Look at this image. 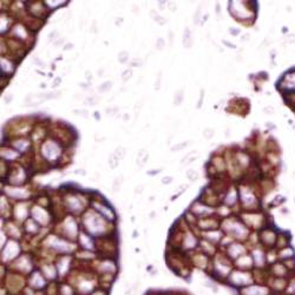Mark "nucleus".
I'll return each instance as SVG.
<instances>
[{
    "label": "nucleus",
    "instance_id": "f257e3e1",
    "mask_svg": "<svg viewBox=\"0 0 295 295\" xmlns=\"http://www.w3.org/2000/svg\"><path fill=\"white\" fill-rule=\"evenodd\" d=\"M229 282L234 286V287H239V288H246L248 286H250L254 281L251 274H249L247 270H235L229 275Z\"/></svg>",
    "mask_w": 295,
    "mask_h": 295
},
{
    "label": "nucleus",
    "instance_id": "f03ea898",
    "mask_svg": "<svg viewBox=\"0 0 295 295\" xmlns=\"http://www.w3.org/2000/svg\"><path fill=\"white\" fill-rule=\"evenodd\" d=\"M270 289L262 284H250L242 288V295H269Z\"/></svg>",
    "mask_w": 295,
    "mask_h": 295
},
{
    "label": "nucleus",
    "instance_id": "7ed1b4c3",
    "mask_svg": "<svg viewBox=\"0 0 295 295\" xmlns=\"http://www.w3.org/2000/svg\"><path fill=\"white\" fill-rule=\"evenodd\" d=\"M288 284V280L284 277H273L270 282V288L277 293H284Z\"/></svg>",
    "mask_w": 295,
    "mask_h": 295
},
{
    "label": "nucleus",
    "instance_id": "20e7f679",
    "mask_svg": "<svg viewBox=\"0 0 295 295\" xmlns=\"http://www.w3.org/2000/svg\"><path fill=\"white\" fill-rule=\"evenodd\" d=\"M271 274L273 277H284L287 279L288 276H290V273L288 271V269L286 268V266L282 263H274L271 266Z\"/></svg>",
    "mask_w": 295,
    "mask_h": 295
},
{
    "label": "nucleus",
    "instance_id": "39448f33",
    "mask_svg": "<svg viewBox=\"0 0 295 295\" xmlns=\"http://www.w3.org/2000/svg\"><path fill=\"white\" fill-rule=\"evenodd\" d=\"M261 239H262V241L264 242V244H267V246H274V244H276V240H277V234L275 233V231H273L271 229H264L263 231H262V234H261Z\"/></svg>",
    "mask_w": 295,
    "mask_h": 295
},
{
    "label": "nucleus",
    "instance_id": "423d86ee",
    "mask_svg": "<svg viewBox=\"0 0 295 295\" xmlns=\"http://www.w3.org/2000/svg\"><path fill=\"white\" fill-rule=\"evenodd\" d=\"M236 264H237V267L241 270H248V269H250L253 267L254 261H253L251 256H249V255H242V256H240L237 259Z\"/></svg>",
    "mask_w": 295,
    "mask_h": 295
},
{
    "label": "nucleus",
    "instance_id": "0eeeda50",
    "mask_svg": "<svg viewBox=\"0 0 295 295\" xmlns=\"http://www.w3.org/2000/svg\"><path fill=\"white\" fill-rule=\"evenodd\" d=\"M191 213H192V214H195V215H201V216H204V215H209V214H211V213H213V210H211V208H209V207L204 206L203 203L197 202V203H195V204L191 207Z\"/></svg>",
    "mask_w": 295,
    "mask_h": 295
},
{
    "label": "nucleus",
    "instance_id": "6e6552de",
    "mask_svg": "<svg viewBox=\"0 0 295 295\" xmlns=\"http://www.w3.org/2000/svg\"><path fill=\"white\" fill-rule=\"evenodd\" d=\"M277 256L280 257V260L286 261V260H288V259L295 257V251H294V249H293L291 247L288 246V247H286V248L280 249L279 253H277Z\"/></svg>",
    "mask_w": 295,
    "mask_h": 295
},
{
    "label": "nucleus",
    "instance_id": "1a4fd4ad",
    "mask_svg": "<svg viewBox=\"0 0 295 295\" xmlns=\"http://www.w3.org/2000/svg\"><path fill=\"white\" fill-rule=\"evenodd\" d=\"M199 226L203 229V230H215L217 227H219V222H216L215 220H209V219H206V220H201L199 222Z\"/></svg>",
    "mask_w": 295,
    "mask_h": 295
},
{
    "label": "nucleus",
    "instance_id": "9d476101",
    "mask_svg": "<svg viewBox=\"0 0 295 295\" xmlns=\"http://www.w3.org/2000/svg\"><path fill=\"white\" fill-rule=\"evenodd\" d=\"M240 246H241V244L234 243V244H231V246L229 247V249H228V254H229V256H230L231 259H239V257H240V256L244 253L243 247H242L241 249H237Z\"/></svg>",
    "mask_w": 295,
    "mask_h": 295
},
{
    "label": "nucleus",
    "instance_id": "9b49d317",
    "mask_svg": "<svg viewBox=\"0 0 295 295\" xmlns=\"http://www.w3.org/2000/svg\"><path fill=\"white\" fill-rule=\"evenodd\" d=\"M283 294H286V295H295V275L291 276L288 280V284H287L286 291Z\"/></svg>",
    "mask_w": 295,
    "mask_h": 295
},
{
    "label": "nucleus",
    "instance_id": "f8f14e48",
    "mask_svg": "<svg viewBox=\"0 0 295 295\" xmlns=\"http://www.w3.org/2000/svg\"><path fill=\"white\" fill-rule=\"evenodd\" d=\"M146 159H148V154H146V151H145V150H141V151L138 152V156H137V159H136L138 168H142V166L145 164Z\"/></svg>",
    "mask_w": 295,
    "mask_h": 295
},
{
    "label": "nucleus",
    "instance_id": "ddd939ff",
    "mask_svg": "<svg viewBox=\"0 0 295 295\" xmlns=\"http://www.w3.org/2000/svg\"><path fill=\"white\" fill-rule=\"evenodd\" d=\"M283 264L286 266V268L288 269V271L291 274L295 271V257L293 259H288L286 261H283Z\"/></svg>",
    "mask_w": 295,
    "mask_h": 295
},
{
    "label": "nucleus",
    "instance_id": "4468645a",
    "mask_svg": "<svg viewBox=\"0 0 295 295\" xmlns=\"http://www.w3.org/2000/svg\"><path fill=\"white\" fill-rule=\"evenodd\" d=\"M191 44H192V41H191V36H190V31H189V30H185V33H184V40H183V45H184V47L189 49V47H191Z\"/></svg>",
    "mask_w": 295,
    "mask_h": 295
},
{
    "label": "nucleus",
    "instance_id": "2eb2a0df",
    "mask_svg": "<svg viewBox=\"0 0 295 295\" xmlns=\"http://www.w3.org/2000/svg\"><path fill=\"white\" fill-rule=\"evenodd\" d=\"M183 94H184V91L183 90H178L177 93L175 94V98H174V104L175 105H178L182 103L183 101Z\"/></svg>",
    "mask_w": 295,
    "mask_h": 295
},
{
    "label": "nucleus",
    "instance_id": "dca6fc26",
    "mask_svg": "<svg viewBox=\"0 0 295 295\" xmlns=\"http://www.w3.org/2000/svg\"><path fill=\"white\" fill-rule=\"evenodd\" d=\"M186 177H188V179L189 181H196L199 178V172L196 171V170H194V169H190V170H188V172H186Z\"/></svg>",
    "mask_w": 295,
    "mask_h": 295
},
{
    "label": "nucleus",
    "instance_id": "f3484780",
    "mask_svg": "<svg viewBox=\"0 0 295 295\" xmlns=\"http://www.w3.org/2000/svg\"><path fill=\"white\" fill-rule=\"evenodd\" d=\"M118 158L116 157V155L115 154H111L110 155V157H109V165H110V168L111 169H115L117 165H118Z\"/></svg>",
    "mask_w": 295,
    "mask_h": 295
},
{
    "label": "nucleus",
    "instance_id": "a211bd4d",
    "mask_svg": "<svg viewBox=\"0 0 295 295\" xmlns=\"http://www.w3.org/2000/svg\"><path fill=\"white\" fill-rule=\"evenodd\" d=\"M125 154H126V149H125V148H123V146L117 148V149H116V151H115V155H116V157H117L118 159L124 158V157H125Z\"/></svg>",
    "mask_w": 295,
    "mask_h": 295
},
{
    "label": "nucleus",
    "instance_id": "6ab92c4d",
    "mask_svg": "<svg viewBox=\"0 0 295 295\" xmlns=\"http://www.w3.org/2000/svg\"><path fill=\"white\" fill-rule=\"evenodd\" d=\"M121 185H122V178H116V179L114 181V183H112V191L118 192Z\"/></svg>",
    "mask_w": 295,
    "mask_h": 295
},
{
    "label": "nucleus",
    "instance_id": "aec40b11",
    "mask_svg": "<svg viewBox=\"0 0 295 295\" xmlns=\"http://www.w3.org/2000/svg\"><path fill=\"white\" fill-rule=\"evenodd\" d=\"M111 85H112V83H111V81L103 83V84L99 86V89H98V91H99V92H105V91H109V90H110V87H111Z\"/></svg>",
    "mask_w": 295,
    "mask_h": 295
},
{
    "label": "nucleus",
    "instance_id": "412c9836",
    "mask_svg": "<svg viewBox=\"0 0 295 295\" xmlns=\"http://www.w3.org/2000/svg\"><path fill=\"white\" fill-rule=\"evenodd\" d=\"M237 159H239V163H240L241 165H247L248 162H249L248 157H247L246 155H243V154H240V155L237 156Z\"/></svg>",
    "mask_w": 295,
    "mask_h": 295
},
{
    "label": "nucleus",
    "instance_id": "4be33fe9",
    "mask_svg": "<svg viewBox=\"0 0 295 295\" xmlns=\"http://www.w3.org/2000/svg\"><path fill=\"white\" fill-rule=\"evenodd\" d=\"M128 57H129L128 52H125V51L119 52V54H118V60H119V63H126V61H128Z\"/></svg>",
    "mask_w": 295,
    "mask_h": 295
},
{
    "label": "nucleus",
    "instance_id": "5701e85b",
    "mask_svg": "<svg viewBox=\"0 0 295 295\" xmlns=\"http://www.w3.org/2000/svg\"><path fill=\"white\" fill-rule=\"evenodd\" d=\"M151 17H152V18H155V20H156L159 25L165 24V19H164V18H162V17H159V16H158L156 12H154V11H152V13H151Z\"/></svg>",
    "mask_w": 295,
    "mask_h": 295
},
{
    "label": "nucleus",
    "instance_id": "b1692460",
    "mask_svg": "<svg viewBox=\"0 0 295 295\" xmlns=\"http://www.w3.org/2000/svg\"><path fill=\"white\" fill-rule=\"evenodd\" d=\"M203 136H204V138H207V139H209V138H213L214 137V130L213 129H206L204 131H203Z\"/></svg>",
    "mask_w": 295,
    "mask_h": 295
},
{
    "label": "nucleus",
    "instance_id": "393cba45",
    "mask_svg": "<svg viewBox=\"0 0 295 295\" xmlns=\"http://www.w3.org/2000/svg\"><path fill=\"white\" fill-rule=\"evenodd\" d=\"M188 145V143L185 142V143H181V144H178V145H175V146H172L171 148V150L172 151H178V150H182V149H184L185 146Z\"/></svg>",
    "mask_w": 295,
    "mask_h": 295
},
{
    "label": "nucleus",
    "instance_id": "a878e982",
    "mask_svg": "<svg viewBox=\"0 0 295 295\" xmlns=\"http://www.w3.org/2000/svg\"><path fill=\"white\" fill-rule=\"evenodd\" d=\"M131 76H132V71H131V70H126V72L123 73V79H124V80H128Z\"/></svg>",
    "mask_w": 295,
    "mask_h": 295
},
{
    "label": "nucleus",
    "instance_id": "bb28decb",
    "mask_svg": "<svg viewBox=\"0 0 295 295\" xmlns=\"http://www.w3.org/2000/svg\"><path fill=\"white\" fill-rule=\"evenodd\" d=\"M162 182H163L164 184H169L170 182H172V177H171V176H165V177L162 178Z\"/></svg>",
    "mask_w": 295,
    "mask_h": 295
},
{
    "label": "nucleus",
    "instance_id": "cd10ccee",
    "mask_svg": "<svg viewBox=\"0 0 295 295\" xmlns=\"http://www.w3.org/2000/svg\"><path fill=\"white\" fill-rule=\"evenodd\" d=\"M287 39H288V43H289V44L295 43V34H288V36H287Z\"/></svg>",
    "mask_w": 295,
    "mask_h": 295
},
{
    "label": "nucleus",
    "instance_id": "c85d7f7f",
    "mask_svg": "<svg viewBox=\"0 0 295 295\" xmlns=\"http://www.w3.org/2000/svg\"><path fill=\"white\" fill-rule=\"evenodd\" d=\"M163 47H164V41H163V39H158V41H157V49L162 50Z\"/></svg>",
    "mask_w": 295,
    "mask_h": 295
},
{
    "label": "nucleus",
    "instance_id": "c756f323",
    "mask_svg": "<svg viewBox=\"0 0 295 295\" xmlns=\"http://www.w3.org/2000/svg\"><path fill=\"white\" fill-rule=\"evenodd\" d=\"M267 125H268V128H270V129H274V128H275V126H274V124H273V123H268V124H267Z\"/></svg>",
    "mask_w": 295,
    "mask_h": 295
},
{
    "label": "nucleus",
    "instance_id": "7c9ffc66",
    "mask_svg": "<svg viewBox=\"0 0 295 295\" xmlns=\"http://www.w3.org/2000/svg\"><path fill=\"white\" fill-rule=\"evenodd\" d=\"M294 177H295V171H294Z\"/></svg>",
    "mask_w": 295,
    "mask_h": 295
}]
</instances>
